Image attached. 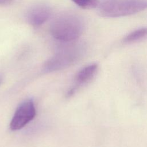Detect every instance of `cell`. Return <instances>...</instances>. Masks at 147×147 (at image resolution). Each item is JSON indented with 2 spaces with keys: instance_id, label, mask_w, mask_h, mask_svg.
Segmentation results:
<instances>
[{
  "instance_id": "cell-7",
  "label": "cell",
  "mask_w": 147,
  "mask_h": 147,
  "mask_svg": "<svg viewBox=\"0 0 147 147\" xmlns=\"http://www.w3.org/2000/svg\"><path fill=\"white\" fill-rule=\"evenodd\" d=\"M147 36V28L137 29L125 37L123 41L125 42L130 43L143 39Z\"/></svg>"
},
{
  "instance_id": "cell-10",
  "label": "cell",
  "mask_w": 147,
  "mask_h": 147,
  "mask_svg": "<svg viewBox=\"0 0 147 147\" xmlns=\"http://www.w3.org/2000/svg\"><path fill=\"white\" fill-rule=\"evenodd\" d=\"M1 82H2V78H1V76H0V84L1 83Z\"/></svg>"
},
{
  "instance_id": "cell-9",
  "label": "cell",
  "mask_w": 147,
  "mask_h": 147,
  "mask_svg": "<svg viewBox=\"0 0 147 147\" xmlns=\"http://www.w3.org/2000/svg\"><path fill=\"white\" fill-rule=\"evenodd\" d=\"M14 0H0V5H7L11 3Z\"/></svg>"
},
{
  "instance_id": "cell-8",
  "label": "cell",
  "mask_w": 147,
  "mask_h": 147,
  "mask_svg": "<svg viewBox=\"0 0 147 147\" xmlns=\"http://www.w3.org/2000/svg\"><path fill=\"white\" fill-rule=\"evenodd\" d=\"M82 8L90 9L96 7L99 4L98 0H72Z\"/></svg>"
},
{
  "instance_id": "cell-2",
  "label": "cell",
  "mask_w": 147,
  "mask_h": 147,
  "mask_svg": "<svg viewBox=\"0 0 147 147\" xmlns=\"http://www.w3.org/2000/svg\"><path fill=\"white\" fill-rule=\"evenodd\" d=\"M147 8V0H106L99 6L102 16L118 17L131 15Z\"/></svg>"
},
{
  "instance_id": "cell-5",
  "label": "cell",
  "mask_w": 147,
  "mask_h": 147,
  "mask_svg": "<svg viewBox=\"0 0 147 147\" xmlns=\"http://www.w3.org/2000/svg\"><path fill=\"white\" fill-rule=\"evenodd\" d=\"M51 9L44 3H38L32 6L27 12L26 18L30 24L37 27L44 24L50 17Z\"/></svg>"
},
{
  "instance_id": "cell-6",
  "label": "cell",
  "mask_w": 147,
  "mask_h": 147,
  "mask_svg": "<svg viewBox=\"0 0 147 147\" xmlns=\"http://www.w3.org/2000/svg\"><path fill=\"white\" fill-rule=\"evenodd\" d=\"M98 70V65L93 63L88 65L81 69L76 74L75 77V85L69 90L67 95L71 96L75 92L76 89L82 85H84L91 81L95 75Z\"/></svg>"
},
{
  "instance_id": "cell-4",
  "label": "cell",
  "mask_w": 147,
  "mask_h": 147,
  "mask_svg": "<svg viewBox=\"0 0 147 147\" xmlns=\"http://www.w3.org/2000/svg\"><path fill=\"white\" fill-rule=\"evenodd\" d=\"M36 108L32 99L22 102L17 108L10 123L11 130H18L24 127L36 115Z\"/></svg>"
},
{
  "instance_id": "cell-1",
  "label": "cell",
  "mask_w": 147,
  "mask_h": 147,
  "mask_svg": "<svg viewBox=\"0 0 147 147\" xmlns=\"http://www.w3.org/2000/svg\"><path fill=\"white\" fill-rule=\"evenodd\" d=\"M84 28L80 17L72 13L60 14L52 21L51 33L56 40L63 42L76 41L82 34Z\"/></svg>"
},
{
  "instance_id": "cell-3",
  "label": "cell",
  "mask_w": 147,
  "mask_h": 147,
  "mask_svg": "<svg viewBox=\"0 0 147 147\" xmlns=\"http://www.w3.org/2000/svg\"><path fill=\"white\" fill-rule=\"evenodd\" d=\"M83 48L74 41L63 45L44 64V71L49 72L61 69L75 63L83 53Z\"/></svg>"
}]
</instances>
